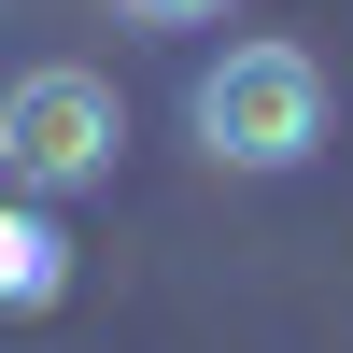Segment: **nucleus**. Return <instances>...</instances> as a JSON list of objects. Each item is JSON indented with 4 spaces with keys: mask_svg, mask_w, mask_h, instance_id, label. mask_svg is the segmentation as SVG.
I'll return each mask as SVG.
<instances>
[{
    "mask_svg": "<svg viewBox=\"0 0 353 353\" xmlns=\"http://www.w3.org/2000/svg\"><path fill=\"white\" fill-rule=\"evenodd\" d=\"M184 128H198V156L212 170H311L325 156V57L311 43H226L212 71H198V99H184Z\"/></svg>",
    "mask_w": 353,
    "mask_h": 353,
    "instance_id": "obj_1",
    "label": "nucleus"
},
{
    "mask_svg": "<svg viewBox=\"0 0 353 353\" xmlns=\"http://www.w3.org/2000/svg\"><path fill=\"white\" fill-rule=\"evenodd\" d=\"M113 156H128V99L85 57H43L0 85V184L14 198H85V184H113Z\"/></svg>",
    "mask_w": 353,
    "mask_h": 353,
    "instance_id": "obj_2",
    "label": "nucleus"
},
{
    "mask_svg": "<svg viewBox=\"0 0 353 353\" xmlns=\"http://www.w3.org/2000/svg\"><path fill=\"white\" fill-rule=\"evenodd\" d=\"M57 297H71V241L28 198H0V311H57Z\"/></svg>",
    "mask_w": 353,
    "mask_h": 353,
    "instance_id": "obj_3",
    "label": "nucleus"
},
{
    "mask_svg": "<svg viewBox=\"0 0 353 353\" xmlns=\"http://www.w3.org/2000/svg\"><path fill=\"white\" fill-rule=\"evenodd\" d=\"M113 14H128V28H212L226 0H113Z\"/></svg>",
    "mask_w": 353,
    "mask_h": 353,
    "instance_id": "obj_4",
    "label": "nucleus"
}]
</instances>
